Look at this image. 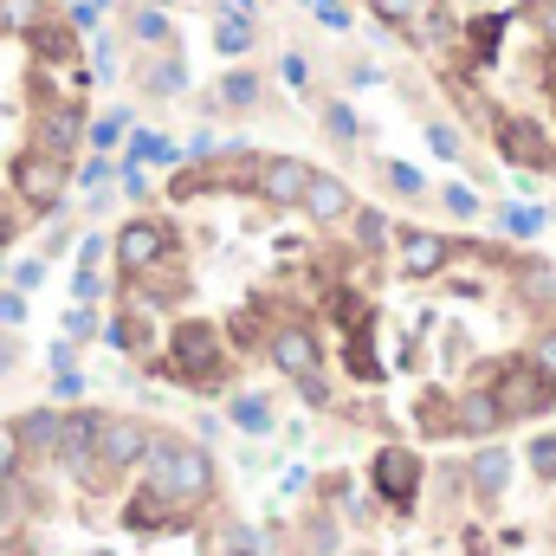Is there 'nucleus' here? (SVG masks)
I'll return each mask as SVG.
<instances>
[{
  "label": "nucleus",
  "mask_w": 556,
  "mask_h": 556,
  "mask_svg": "<svg viewBox=\"0 0 556 556\" xmlns=\"http://www.w3.org/2000/svg\"><path fill=\"white\" fill-rule=\"evenodd\" d=\"M59 7L52 0H0V39H26L33 26H46Z\"/></svg>",
  "instance_id": "5701e85b"
},
{
  "label": "nucleus",
  "mask_w": 556,
  "mask_h": 556,
  "mask_svg": "<svg viewBox=\"0 0 556 556\" xmlns=\"http://www.w3.org/2000/svg\"><path fill=\"white\" fill-rule=\"evenodd\" d=\"M350 233H356V253H382V247H395V220H389L382 207H363V201H356V214H350Z\"/></svg>",
  "instance_id": "4be33fe9"
},
{
  "label": "nucleus",
  "mask_w": 556,
  "mask_h": 556,
  "mask_svg": "<svg viewBox=\"0 0 556 556\" xmlns=\"http://www.w3.org/2000/svg\"><path fill=\"white\" fill-rule=\"evenodd\" d=\"M149 7H181V0H149Z\"/></svg>",
  "instance_id": "6e6d98bb"
},
{
  "label": "nucleus",
  "mask_w": 556,
  "mask_h": 556,
  "mask_svg": "<svg viewBox=\"0 0 556 556\" xmlns=\"http://www.w3.org/2000/svg\"><path fill=\"white\" fill-rule=\"evenodd\" d=\"M162 376H175L181 389H227L233 356H227L220 324H207V317H181V324L168 330V363H162Z\"/></svg>",
  "instance_id": "f03ea898"
},
{
  "label": "nucleus",
  "mask_w": 556,
  "mask_h": 556,
  "mask_svg": "<svg viewBox=\"0 0 556 556\" xmlns=\"http://www.w3.org/2000/svg\"><path fill=\"white\" fill-rule=\"evenodd\" d=\"M207 39H214V52H220L227 65H240V59L260 52V20H247V13H220Z\"/></svg>",
  "instance_id": "6ab92c4d"
},
{
  "label": "nucleus",
  "mask_w": 556,
  "mask_h": 556,
  "mask_svg": "<svg viewBox=\"0 0 556 556\" xmlns=\"http://www.w3.org/2000/svg\"><path fill=\"white\" fill-rule=\"evenodd\" d=\"M20 459H26V446H20V440H13V427H7V433H0V485H13V479H20Z\"/></svg>",
  "instance_id": "4c0bfd02"
},
{
  "label": "nucleus",
  "mask_w": 556,
  "mask_h": 556,
  "mask_svg": "<svg viewBox=\"0 0 556 556\" xmlns=\"http://www.w3.org/2000/svg\"><path fill=\"white\" fill-rule=\"evenodd\" d=\"M382 175H389V188H395V194H408V201L427 188V181H420V168H408V162H382Z\"/></svg>",
  "instance_id": "e433bc0d"
},
{
  "label": "nucleus",
  "mask_w": 556,
  "mask_h": 556,
  "mask_svg": "<svg viewBox=\"0 0 556 556\" xmlns=\"http://www.w3.org/2000/svg\"><path fill=\"white\" fill-rule=\"evenodd\" d=\"M201 556H260V538H253L247 525H214V531L201 538Z\"/></svg>",
  "instance_id": "a878e982"
},
{
  "label": "nucleus",
  "mask_w": 556,
  "mask_h": 556,
  "mask_svg": "<svg viewBox=\"0 0 556 556\" xmlns=\"http://www.w3.org/2000/svg\"><path fill=\"white\" fill-rule=\"evenodd\" d=\"M85 130H91L85 98H39V104H33V142H39V149L78 155V149H85Z\"/></svg>",
  "instance_id": "0eeeda50"
},
{
  "label": "nucleus",
  "mask_w": 556,
  "mask_h": 556,
  "mask_svg": "<svg viewBox=\"0 0 556 556\" xmlns=\"http://www.w3.org/2000/svg\"><path fill=\"white\" fill-rule=\"evenodd\" d=\"M124 162H142V168H175V162H181V149L162 137V130H130V142H124Z\"/></svg>",
  "instance_id": "b1692460"
},
{
  "label": "nucleus",
  "mask_w": 556,
  "mask_h": 556,
  "mask_svg": "<svg viewBox=\"0 0 556 556\" xmlns=\"http://www.w3.org/2000/svg\"><path fill=\"white\" fill-rule=\"evenodd\" d=\"M65 337H72V343L98 337V311H91V304H72V317H65Z\"/></svg>",
  "instance_id": "58836bf2"
},
{
  "label": "nucleus",
  "mask_w": 556,
  "mask_h": 556,
  "mask_svg": "<svg viewBox=\"0 0 556 556\" xmlns=\"http://www.w3.org/2000/svg\"><path fill=\"white\" fill-rule=\"evenodd\" d=\"M311 227H343L350 214H356V188L343 181V175H330V168H317L311 175V188H304V207H298Z\"/></svg>",
  "instance_id": "f8f14e48"
},
{
  "label": "nucleus",
  "mask_w": 556,
  "mask_h": 556,
  "mask_svg": "<svg viewBox=\"0 0 556 556\" xmlns=\"http://www.w3.org/2000/svg\"><path fill=\"white\" fill-rule=\"evenodd\" d=\"M311 13H317L330 33H350V7H343V0H311Z\"/></svg>",
  "instance_id": "a19ab883"
},
{
  "label": "nucleus",
  "mask_w": 556,
  "mask_h": 556,
  "mask_svg": "<svg viewBox=\"0 0 556 556\" xmlns=\"http://www.w3.org/2000/svg\"><path fill=\"white\" fill-rule=\"evenodd\" d=\"M59 433H65V408H26V415H13V440L26 446V453H59Z\"/></svg>",
  "instance_id": "a211bd4d"
},
{
  "label": "nucleus",
  "mask_w": 556,
  "mask_h": 556,
  "mask_svg": "<svg viewBox=\"0 0 556 556\" xmlns=\"http://www.w3.org/2000/svg\"><path fill=\"white\" fill-rule=\"evenodd\" d=\"M298 395H304L311 408H330V382H324V369H317V376H298Z\"/></svg>",
  "instance_id": "37998d69"
},
{
  "label": "nucleus",
  "mask_w": 556,
  "mask_h": 556,
  "mask_svg": "<svg viewBox=\"0 0 556 556\" xmlns=\"http://www.w3.org/2000/svg\"><path fill=\"white\" fill-rule=\"evenodd\" d=\"M459 260V247L446 240V233H433V227H395V273L427 285V278H440L446 266Z\"/></svg>",
  "instance_id": "6e6552de"
},
{
  "label": "nucleus",
  "mask_w": 556,
  "mask_h": 556,
  "mask_svg": "<svg viewBox=\"0 0 556 556\" xmlns=\"http://www.w3.org/2000/svg\"><path fill=\"white\" fill-rule=\"evenodd\" d=\"M343 78H350V85H356V91H369V85H376V78H382V72H376V65H369V59H356V65H350V72H343Z\"/></svg>",
  "instance_id": "8fccbe9b"
},
{
  "label": "nucleus",
  "mask_w": 556,
  "mask_h": 556,
  "mask_svg": "<svg viewBox=\"0 0 556 556\" xmlns=\"http://www.w3.org/2000/svg\"><path fill=\"white\" fill-rule=\"evenodd\" d=\"M98 291H104V278H98V273H85V266H78V278H72V298H78V304H91Z\"/></svg>",
  "instance_id": "de8ad7c7"
},
{
  "label": "nucleus",
  "mask_w": 556,
  "mask_h": 556,
  "mask_svg": "<svg viewBox=\"0 0 556 556\" xmlns=\"http://www.w3.org/2000/svg\"><path fill=\"white\" fill-rule=\"evenodd\" d=\"M304 544H311V556H337V544H343V538H337V525L317 511V518L304 525Z\"/></svg>",
  "instance_id": "72a5a7b5"
},
{
  "label": "nucleus",
  "mask_w": 556,
  "mask_h": 556,
  "mask_svg": "<svg viewBox=\"0 0 556 556\" xmlns=\"http://www.w3.org/2000/svg\"><path fill=\"white\" fill-rule=\"evenodd\" d=\"M220 13H247V20H260V7H253V0H220Z\"/></svg>",
  "instance_id": "864d4df0"
},
{
  "label": "nucleus",
  "mask_w": 556,
  "mask_h": 556,
  "mask_svg": "<svg viewBox=\"0 0 556 556\" xmlns=\"http://www.w3.org/2000/svg\"><path fill=\"white\" fill-rule=\"evenodd\" d=\"M124 26H130V46H142V52H181V46H175V20H168V7L137 0Z\"/></svg>",
  "instance_id": "f3484780"
},
{
  "label": "nucleus",
  "mask_w": 556,
  "mask_h": 556,
  "mask_svg": "<svg viewBox=\"0 0 556 556\" xmlns=\"http://www.w3.org/2000/svg\"><path fill=\"white\" fill-rule=\"evenodd\" d=\"M427 142H433V155H446V162L459 155V130H453V124H433V130H427Z\"/></svg>",
  "instance_id": "c03bdc74"
},
{
  "label": "nucleus",
  "mask_w": 556,
  "mask_h": 556,
  "mask_svg": "<svg viewBox=\"0 0 556 556\" xmlns=\"http://www.w3.org/2000/svg\"><path fill=\"white\" fill-rule=\"evenodd\" d=\"M220 149H227V137H220V130H207V124H201V130H194V137L181 142V162H214V155H220Z\"/></svg>",
  "instance_id": "473e14b6"
},
{
  "label": "nucleus",
  "mask_w": 556,
  "mask_h": 556,
  "mask_svg": "<svg viewBox=\"0 0 556 556\" xmlns=\"http://www.w3.org/2000/svg\"><path fill=\"white\" fill-rule=\"evenodd\" d=\"M7 492H13V485H0V531H7Z\"/></svg>",
  "instance_id": "5fc2aeb1"
},
{
  "label": "nucleus",
  "mask_w": 556,
  "mask_h": 556,
  "mask_svg": "<svg viewBox=\"0 0 556 556\" xmlns=\"http://www.w3.org/2000/svg\"><path fill=\"white\" fill-rule=\"evenodd\" d=\"M260 91H266L260 65H253V59H240V65H227V72H220V91H214V98H220L227 111H260Z\"/></svg>",
  "instance_id": "aec40b11"
},
{
  "label": "nucleus",
  "mask_w": 556,
  "mask_h": 556,
  "mask_svg": "<svg viewBox=\"0 0 556 556\" xmlns=\"http://www.w3.org/2000/svg\"><path fill=\"white\" fill-rule=\"evenodd\" d=\"M104 253H111V240H104V233H85V240H78V266H85V273H98V260H104Z\"/></svg>",
  "instance_id": "79ce46f5"
},
{
  "label": "nucleus",
  "mask_w": 556,
  "mask_h": 556,
  "mask_svg": "<svg viewBox=\"0 0 556 556\" xmlns=\"http://www.w3.org/2000/svg\"><path fill=\"white\" fill-rule=\"evenodd\" d=\"M453 420H459V440H492V433L511 427L505 408H498V395H492L485 382H466V389L453 395Z\"/></svg>",
  "instance_id": "4468645a"
},
{
  "label": "nucleus",
  "mask_w": 556,
  "mask_h": 556,
  "mask_svg": "<svg viewBox=\"0 0 556 556\" xmlns=\"http://www.w3.org/2000/svg\"><path fill=\"white\" fill-rule=\"evenodd\" d=\"M52 395H59V402H78V395H85V376H78V369H59Z\"/></svg>",
  "instance_id": "49530a36"
},
{
  "label": "nucleus",
  "mask_w": 556,
  "mask_h": 556,
  "mask_svg": "<svg viewBox=\"0 0 556 556\" xmlns=\"http://www.w3.org/2000/svg\"><path fill=\"white\" fill-rule=\"evenodd\" d=\"M72 181H78V188L91 194V207H104V194L117 188V155H104V149H91V162H85V168H78Z\"/></svg>",
  "instance_id": "393cba45"
},
{
  "label": "nucleus",
  "mask_w": 556,
  "mask_h": 556,
  "mask_svg": "<svg viewBox=\"0 0 556 556\" xmlns=\"http://www.w3.org/2000/svg\"><path fill=\"white\" fill-rule=\"evenodd\" d=\"M137 91L149 104H175V98H188V59L181 52H142L137 59Z\"/></svg>",
  "instance_id": "ddd939ff"
},
{
  "label": "nucleus",
  "mask_w": 556,
  "mask_h": 556,
  "mask_svg": "<svg viewBox=\"0 0 556 556\" xmlns=\"http://www.w3.org/2000/svg\"><path fill=\"white\" fill-rule=\"evenodd\" d=\"M266 356H273L278 376H291V382L324 369V343H317L311 324H273V330H266Z\"/></svg>",
  "instance_id": "9b49d317"
},
{
  "label": "nucleus",
  "mask_w": 556,
  "mask_h": 556,
  "mask_svg": "<svg viewBox=\"0 0 556 556\" xmlns=\"http://www.w3.org/2000/svg\"><path fill=\"white\" fill-rule=\"evenodd\" d=\"M311 162L304 155H285V149H273V155H260V168H253V194L266 201V207H304V188H311Z\"/></svg>",
  "instance_id": "1a4fd4ad"
},
{
  "label": "nucleus",
  "mask_w": 556,
  "mask_h": 556,
  "mask_svg": "<svg viewBox=\"0 0 556 556\" xmlns=\"http://www.w3.org/2000/svg\"><path fill=\"white\" fill-rule=\"evenodd\" d=\"M142 485H155L168 505L194 511L214 498V459H207V446H194L181 433H155V446L142 459Z\"/></svg>",
  "instance_id": "f257e3e1"
},
{
  "label": "nucleus",
  "mask_w": 556,
  "mask_h": 556,
  "mask_svg": "<svg viewBox=\"0 0 556 556\" xmlns=\"http://www.w3.org/2000/svg\"><path fill=\"white\" fill-rule=\"evenodd\" d=\"M525 466L538 472V485H556V433H538V440L525 446Z\"/></svg>",
  "instance_id": "7c9ffc66"
},
{
  "label": "nucleus",
  "mask_w": 556,
  "mask_h": 556,
  "mask_svg": "<svg viewBox=\"0 0 556 556\" xmlns=\"http://www.w3.org/2000/svg\"><path fill=\"white\" fill-rule=\"evenodd\" d=\"M363 7H369V13H376V20H382L389 33H402V39H408V33H415V20H420V7H427V0H363Z\"/></svg>",
  "instance_id": "cd10ccee"
},
{
  "label": "nucleus",
  "mask_w": 556,
  "mask_h": 556,
  "mask_svg": "<svg viewBox=\"0 0 556 556\" xmlns=\"http://www.w3.org/2000/svg\"><path fill=\"white\" fill-rule=\"evenodd\" d=\"M117 194H124L130 207L149 201V168H142V162H124V155H117Z\"/></svg>",
  "instance_id": "2f4dec72"
},
{
  "label": "nucleus",
  "mask_w": 556,
  "mask_h": 556,
  "mask_svg": "<svg viewBox=\"0 0 556 556\" xmlns=\"http://www.w3.org/2000/svg\"><path fill=\"white\" fill-rule=\"evenodd\" d=\"M369 485H376V498H382L389 511H415L420 485H427V466H420L415 446L389 440V446H376V459H369Z\"/></svg>",
  "instance_id": "423d86ee"
},
{
  "label": "nucleus",
  "mask_w": 556,
  "mask_h": 556,
  "mask_svg": "<svg viewBox=\"0 0 556 556\" xmlns=\"http://www.w3.org/2000/svg\"><path fill=\"white\" fill-rule=\"evenodd\" d=\"M7 181H13V201H20V207L59 214V207H65V188H72V155H52V149L26 142V149L7 162Z\"/></svg>",
  "instance_id": "7ed1b4c3"
},
{
  "label": "nucleus",
  "mask_w": 556,
  "mask_h": 556,
  "mask_svg": "<svg viewBox=\"0 0 556 556\" xmlns=\"http://www.w3.org/2000/svg\"><path fill=\"white\" fill-rule=\"evenodd\" d=\"M440 201H446V214H453V220H472V214H479V194H472V188H459V181H446V188H440Z\"/></svg>",
  "instance_id": "c9c22d12"
},
{
  "label": "nucleus",
  "mask_w": 556,
  "mask_h": 556,
  "mask_svg": "<svg viewBox=\"0 0 556 556\" xmlns=\"http://www.w3.org/2000/svg\"><path fill=\"white\" fill-rule=\"evenodd\" d=\"M505 227H511L518 240H531V233L544 227V214H538V207H505Z\"/></svg>",
  "instance_id": "ea45409f"
},
{
  "label": "nucleus",
  "mask_w": 556,
  "mask_h": 556,
  "mask_svg": "<svg viewBox=\"0 0 556 556\" xmlns=\"http://www.w3.org/2000/svg\"><path fill=\"white\" fill-rule=\"evenodd\" d=\"M525 356H531V369H538L544 382H556V317L551 324H538V337L525 343Z\"/></svg>",
  "instance_id": "c756f323"
},
{
  "label": "nucleus",
  "mask_w": 556,
  "mask_h": 556,
  "mask_svg": "<svg viewBox=\"0 0 556 556\" xmlns=\"http://www.w3.org/2000/svg\"><path fill=\"white\" fill-rule=\"evenodd\" d=\"M149 446H155V427L137 420V415H104V427H98V466H104V472H130V466H142Z\"/></svg>",
  "instance_id": "9d476101"
},
{
  "label": "nucleus",
  "mask_w": 556,
  "mask_h": 556,
  "mask_svg": "<svg viewBox=\"0 0 556 556\" xmlns=\"http://www.w3.org/2000/svg\"><path fill=\"white\" fill-rule=\"evenodd\" d=\"M26 317V291H0V324H20Z\"/></svg>",
  "instance_id": "09e8293b"
},
{
  "label": "nucleus",
  "mask_w": 556,
  "mask_h": 556,
  "mask_svg": "<svg viewBox=\"0 0 556 556\" xmlns=\"http://www.w3.org/2000/svg\"><path fill=\"white\" fill-rule=\"evenodd\" d=\"M466 485H472V498H479V505H498V498L511 492V453L485 440V446L466 459Z\"/></svg>",
  "instance_id": "2eb2a0df"
},
{
  "label": "nucleus",
  "mask_w": 556,
  "mask_h": 556,
  "mask_svg": "<svg viewBox=\"0 0 556 556\" xmlns=\"http://www.w3.org/2000/svg\"><path fill=\"white\" fill-rule=\"evenodd\" d=\"M227 420H233V427H240V433H273V402H266V395H233V402H227Z\"/></svg>",
  "instance_id": "bb28decb"
},
{
  "label": "nucleus",
  "mask_w": 556,
  "mask_h": 556,
  "mask_svg": "<svg viewBox=\"0 0 556 556\" xmlns=\"http://www.w3.org/2000/svg\"><path fill=\"white\" fill-rule=\"evenodd\" d=\"M137 130V117H130V104H104L98 117H91V130H85V149H104V155H117L124 142Z\"/></svg>",
  "instance_id": "412c9836"
},
{
  "label": "nucleus",
  "mask_w": 556,
  "mask_h": 556,
  "mask_svg": "<svg viewBox=\"0 0 556 556\" xmlns=\"http://www.w3.org/2000/svg\"><path fill=\"white\" fill-rule=\"evenodd\" d=\"M485 389L498 395L505 420H538V415H551L556 408V382H544V376L531 369V356H505V363L492 369Z\"/></svg>",
  "instance_id": "39448f33"
},
{
  "label": "nucleus",
  "mask_w": 556,
  "mask_h": 556,
  "mask_svg": "<svg viewBox=\"0 0 556 556\" xmlns=\"http://www.w3.org/2000/svg\"><path fill=\"white\" fill-rule=\"evenodd\" d=\"M33 285H46V260H20L13 266V291H33Z\"/></svg>",
  "instance_id": "a18cd8bd"
},
{
  "label": "nucleus",
  "mask_w": 556,
  "mask_h": 556,
  "mask_svg": "<svg viewBox=\"0 0 556 556\" xmlns=\"http://www.w3.org/2000/svg\"><path fill=\"white\" fill-rule=\"evenodd\" d=\"M13 233H20V207L0 201V247H13Z\"/></svg>",
  "instance_id": "3c124183"
},
{
  "label": "nucleus",
  "mask_w": 556,
  "mask_h": 556,
  "mask_svg": "<svg viewBox=\"0 0 556 556\" xmlns=\"http://www.w3.org/2000/svg\"><path fill=\"white\" fill-rule=\"evenodd\" d=\"M104 343H111V350H124V356H142V350L155 343V311L130 298V304H124V311L104 324Z\"/></svg>",
  "instance_id": "dca6fc26"
},
{
  "label": "nucleus",
  "mask_w": 556,
  "mask_h": 556,
  "mask_svg": "<svg viewBox=\"0 0 556 556\" xmlns=\"http://www.w3.org/2000/svg\"><path fill=\"white\" fill-rule=\"evenodd\" d=\"M65 247H72V227H52V233H46V260H59Z\"/></svg>",
  "instance_id": "603ef678"
},
{
  "label": "nucleus",
  "mask_w": 556,
  "mask_h": 556,
  "mask_svg": "<svg viewBox=\"0 0 556 556\" xmlns=\"http://www.w3.org/2000/svg\"><path fill=\"white\" fill-rule=\"evenodd\" d=\"M324 130H330V142H343V149L369 137V130H363V117H356V111H350L343 98H337V104H324Z\"/></svg>",
  "instance_id": "c85d7f7f"
},
{
  "label": "nucleus",
  "mask_w": 556,
  "mask_h": 556,
  "mask_svg": "<svg viewBox=\"0 0 556 556\" xmlns=\"http://www.w3.org/2000/svg\"><path fill=\"white\" fill-rule=\"evenodd\" d=\"M278 78L304 98V91H311V59H304V52H278Z\"/></svg>",
  "instance_id": "f704fd0d"
},
{
  "label": "nucleus",
  "mask_w": 556,
  "mask_h": 556,
  "mask_svg": "<svg viewBox=\"0 0 556 556\" xmlns=\"http://www.w3.org/2000/svg\"><path fill=\"white\" fill-rule=\"evenodd\" d=\"M111 260H117L124 278H142V273H155V266H168L175 260V227L162 214H130L111 233Z\"/></svg>",
  "instance_id": "20e7f679"
}]
</instances>
